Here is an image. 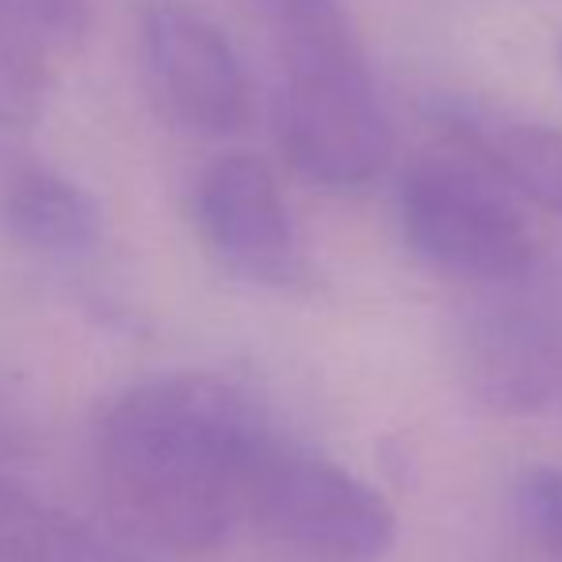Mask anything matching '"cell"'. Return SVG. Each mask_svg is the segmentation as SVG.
Wrapping results in <instances>:
<instances>
[{"mask_svg": "<svg viewBox=\"0 0 562 562\" xmlns=\"http://www.w3.org/2000/svg\"><path fill=\"white\" fill-rule=\"evenodd\" d=\"M268 432L265 409L229 379L169 371L100 409L92 456L108 502L138 540L195 555L241 517L245 474Z\"/></svg>", "mask_w": 562, "mask_h": 562, "instance_id": "cell-1", "label": "cell"}, {"mask_svg": "<svg viewBox=\"0 0 562 562\" xmlns=\"http://www.w3.org/2000/svg\"><path fill=\"white\" fill-rule=\"evenodd\" d=\"M276 138L303 180L368 188L394 157V126L352 27L280 46Z\"/></svg>", "mask_w": 562, "mask_h": 562, "instance_id": "cell-2", "label": "cell"}, {"mask_svg": "<svg viewBox=\"0 0 562 562\" xmlns=\"http://www.w3.org/2000/svg\"><path fill=\"white\" fill-rule=\"evenodd\" d=\"M241 517L295 562H383L398 536L391 502L375 486L280 429L252 456Z\"/></svg>", "mask_w": 562, "mask_h": 562, "instance_id": "cell-3", "label": "cell"}, {"mask_svg": "<svg viewBox=\"0 0 562 562\" xmlns=\"http://www.w3.org/2000/svg\"><path fill=\"white\" fill-rule=\"evenodd\" d=\"M398 226L429 268L474 283H520L536 272L540 245L517 195L479 161L422 154L398 180Z\"/></svg>", "mask_w": 562, "mask_h": 562, "instance_id": "cell-4", "label": "cell"}, {"mask_svg": "<svg viewBox=\"0 0 562 562\" xmlns=\"http://www.w3.org/2000/svg\"><path fill=\"white\" fill-rule=\"evenodd\" d=\"M157 108L180 131L226 138L249 119V77L226 31L184 0H149L138 27Z\"/></svg>", "mask_w": 562, "mask_h": 562, "instance_id": "cell-5", "label": "cell"}, {"mask_svg": "<svg viewBox=\"0 0 562 562\" xmlns=\"http://www.w3.org/2000/svg\"><path fill=\"white\" fill-rule=\"evenodd\" d=\"M192 223L229 276L291 291L306 280V257L272 169L252 154H223L195 177Z\"/></svg>", "mask_w": 562, "mask_h": 562, "instance_id": "cell-6", "label": "cell"}, {"mask_svg": "<svg viewBox=\"0 0 562 562\" xmlns=\"http://www.w3.org/2000/svg\"><path fill=\"white\" fill-rule=\"evenodd\" d=\"M471 391L502 414L562 409V280L486 306L467 326Z\"/></svg>", "mask_w": 562, "mask_h": 562, "instance_id": "cell-7", "label": "cell"}, {"mask_svg": "<svg viewBox=\"0 0 562 562\" xmlns=\"http://www.w3.org/2000/svg\"><path fill=\"white\" fill-rule=\"evenodd\" d=\"M429 119L456 149L479 161L517 200L562 218V131L509 104L440 92L429 100Z\"/></svg>", "mask_w": 562, "mask_h": 562, "instance_id": "cell-8", "label": "cell"}, {"mask_svg": "<svg viewBox=\"0 0 562 562\" xmlns=\"http://www.w3.org/2000/svg\"><path fill=\"white\" fill-rule=\"evenodd\" d=\"M0 218L15 241L46 257H85L104 237L97 195L46 165H23L4 180Z\"/></svg>", "mask_w": 562, "mask_h": 562, "instance_id": "cell-9", "label": "cell"}, {"mask_svg": "<svg viewBox=\"0 0 562 562\" xmlns=\"http://www.w3.org/2000/svg\"><path fill=\"white\" fill-rule=\"evenodd\" d=\"M50 54L35 43L15 0H0V126H31L43 115Z\"/></svg>", "mask_w": 562, "mask_h": 562, "instance_id": "cell-10", "label": "cell"}, {"mask_svg": "<svg viewBox=\"0 0 562 562\" xmlns=\"http://www.w3.org/2000/svg\"><path fill=\"white\" fill-rule=\"evenodd\" d=\"M15 8L46 54L77 50L92 27L89 0H15Z\"/></svg>", "mask_w": 562, "mask_h": 562, "instance_id": "cell-11", "label": "cell"}, {"mask_svg": "<svg viewBox=\"0 0 562 562\" xmlns=\"http://www.w3.org/2000/svg\"><path fill=\"white\" fill-rule=\"evenodd\" d=\"M517 505L536 540L562 559V467H532L520 474Z\"/></svg>", "mask_w": 562, "mask_h": 562, "instance_id": "cell-12", "label": "cell"}, {"mask_svg": "<svg viewBox=\"0 0 562 562\" xmlns=\"http://www.w3.org/2000/svg\"><path fill=\"white\" fill-rule=\"evenodd\" d=\"M252 4H257L260 20L272 27L276 46L348 27V15L340 0H252Z\"/></svg>", "mask_w": 562, "mask_h": 562, "instance_id": "cell-13", "label": "cell"}, {"mask_svg": "<svg viewBox=\"0 0 562 562\" xmlns=\"http://www.w3.org/2000/svg\"><path fill=\"white\" fill-rule=\"evenodd\" d=\"M555 58H559V77H562V38H559V50H555Z\"/></svg>", "mask_w": 562, "mask_h": 562, "instance_id": "cell-14", "label": "cell"}]
</instances>
